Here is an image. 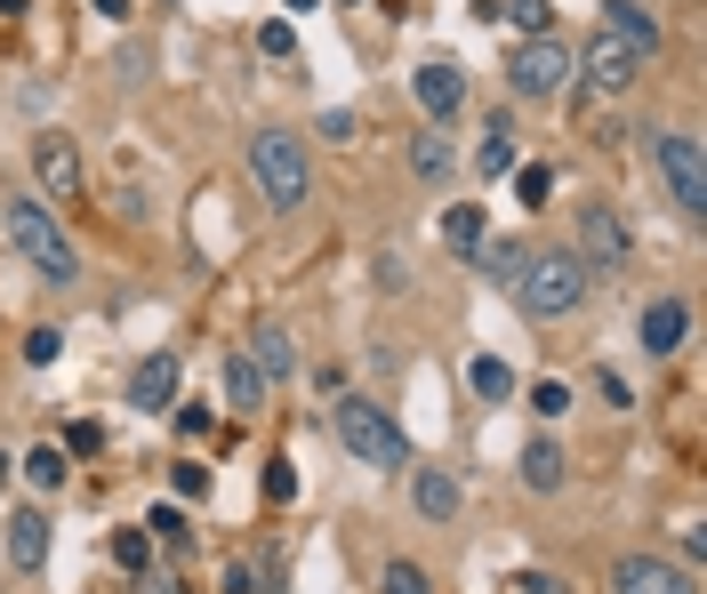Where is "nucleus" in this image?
I'll return each instance as SVG.
<instances>
[{
    "label": "nucleus",
    "mask_w": 707,
    "mask_h": 594,
    "mask_svg": "<svg viewBox=\"0 0 707 594\" xmlns=\"http://www.w3.org/2000/svg\"><path fill=\"white\" fill-rule=\"evenodd\" d=\"M0 218H9V250L32 265V273H41V282H73V273H81V258H73V233H64L57 225V209L49 201H32V193H9V209H0Z\"/></svg>",
    "instance_id": "1"
},
{
    "label": "nucleus",
    "mask_w": 707,
    "mask_h": 594,
    "mask_svg": "<svg viewBox=\"0 0 707 594\" xmlns=\"http://www.w3.org/2000/svg\"><path fill=\"white\" fill-rule=\"evenodd\" d=\"M579 298H587V265L570 250H531L515 265V305L531 313V322H563Z\"/></svg>",
    "instance_id": "2"
},
{
    "label": "nucleus",
    "mask_w": 707,
    "mask_h": 594,
    "mask_svg": "<svg viewBox=\"0 0 707 594\" xmlns=\"http://www.w3.org/2000/svg\"><path fill=\"white\" fill-rule=\"evenodd\" d=\"M250 178H257L265 209H306V193H314L306 137H290V129H257V137H250Z\"/></svg>",
    "instance_id": "3"
},
{
    "label": "nucleus",
    "mask_w": 707,
    "mask_h": 594,
    "mask_svg": "<svg viewBox=\"0 0 707 594\" xmlns=\"http://www.w3.org/2000/svg\"><path fill=\"white\" fill-rule=\"evenodd\" d=\"M330 426H339V442L354 450L362 466H411V442H402V426H394V410L386 402H370V394H346L339 410H330Z\"/></svg>",
    "instance_id": "4"
},
{
    "label": "nucleus",
    "mask_w": 707,
    "mask_h": 594,
    "mask_svg": "<svg viewBox=\"0 0 707 594\" xmlns=\"http://www.w3.org/2000/svg\"><path fill=\"white\" fill-rule=\"evenodd\" d=\"M652 161H659V178H667V193H676V209H684V218H707V169H699V137H691V129L659 137V145H652Z\"/></svg>",
    "instance_id": "5"
},
{
    "label": "nucleus",
    "mask_w": 707,
    "mask_h": 594,
    "mask_svg": "<svg viewBox=\"0 0 707 594\" xmlns=\"http://www.w3.org/2000/svg\"><path fill=\"white\" fill-rule=\"evenodd\" d=\"M570 73H587L595 97H627L635 81H644V57H635L627 41H612V32H587V49L570 57Z\"/></svg>",
    "instance_id": "6"
},
{
    "label": "nucleus",
    "mask_w": 707,
    "mask_h": 594,
    "mask_svg": "<svg viewBox=\"0 0 707 594\" xmlns=\"http://www.w3.org/2000/svg\"><path fill=\"white\" fill-rule=\"evenodd\" d=\"M507 81H515V97H531V104H547V97H563V81H570V49L555 41H523L515 49V64H507Z\"/></svg>",
    "instance_id": "7"
},
{
    "label": "nucleus",
    "mask_w": 707,
    "mask_h": 594,
    "mask_svg": "<svg viewBox=\"0 0 707 594\" xmlns=\"http://www.w3.org/2000/svg\"><path fill=\"white\" fill-rule=\"evenodd\" d=\"M570 258H579L587 273H619V265L635 258V241H627V225H619V209L587 201V209H579V250H570Z\"/></svg>",
    "instance_id": "8"
},
{
    "label": "nucleus",
    "mask_w": 707,
    "mask_h": 594,
    "mask_svg": "<svg viewBox=\"0 0 707 594\" xmlns=\"http://www.w3.org/2000/svg\"><path fill=\"white\" fill-rule=\"evenodd\" d=\"M32 178H41V193L49 201H81V185H89V169H81V145L73 137H32Z\"/></svg>",
    "instance_id": "9"
},
{
    "label": "nucleus",
    "mask_w": 707,
    "mask_h": 594,
    "mask_svg": "<svg viewBox=\"0 0 707 594\" xmlns=\"http://www.w3.org/2000/svg\"><path fill=\"white\" fill-rule=\"evenodd\" d=\"M612 594H699V578L684 563H667V554H619Z\"/></svg>",
    "instance_id": "10"
},
{
    "label": "nucleus",
    "mask_w": 707,
    "mask_h": 594,
    "mask_svg": "<svg viewBox=\"0 0 707 594\" xmlns=\"http://www.w3.org/2000/svg\"><path fill=\"white\" fill-rule=\"evenodd\" d=\"M411 97H418L426 129H451V121L466 113V73H458V64H418V73H411Z\"/></svg>",
    "instance_id": "11"
},
{
    "label": "nucleus",
    "mask_w": 707,
    "mask_h": 594,
    "mask_svg": "<svg viewBox=\"0 0 707 594\" xmlns=\"http://www.w3.org/2000/svg\"><path fill=\"white\" fill-rule=\"evenodd\" d=\"M129 402L138 410H178V354H145L129 370Z\"/></svg>",
    "instance_id": "12"
},
{
    "label": "nucleus",
    "mask_w": 707,
    "mask_h": 594,
    "mask_svg": "<svg viewBox=\"0 0 707 594\" xmlns=\"http://www.w3.org/2000/svg\"><path fill=\"white\" fill-rule=\"evenodd\" d=\"M563 482H570V459H563V442H547V434H538V442H523V491L555 499Z\"/></svg>",
    "instance_id": "13"
},
{
    "label": "nucleus",
    "mask_w": 707,
    "mask_h": 594,
    "mask_svg": "<svg viewBox=\"0 0 707 594\" xmlns=\"http://www.w3.org/2000/svg\"><path fill=\"white\" fill-rule=\"evenodd\" d=\"M9 563L17 571H41L49 563V514L41 506H17L9 514Z\"/></svg>",
    "instance_id": "14"
},
{
    "label": "nucleus",
    "mask_w": 707,
    "mask_h": 594,
    "mask_svg": "<svg viewBox=\"0 0 707 594\" xmlns=\"http://www.w3.org/2000/svg\"><path fill=\"white\" fill-rule=\"evenodd\" d=\"M684 330H691V305L684 298H652L644 305V354H676Z\"/></svg>",
    "instance_id": "15"
},
{
    "label": "nucleus",
    "mask_w": 707,
    "mask_h": 594,
    "mask_svg": "<svg viewBox=\"0 0 707 594\" xmlns=\"http://www.w3.org/2000/svg\"><path fill=\"white\" fill-rule=\"evenodd\" d=\"M603 32H612V41H627L635 57H659V17H644L635 0H612V9H603Z\"/></svg>",
    "instance_id": "16"
},
{
    "label": "nucleus",
    "mask_w": 707,
    "mask_h": 594,
    "mask_svg": "<svg viewBox=\"0 0 707 594\" xmlns=\"http://www.w3.org/2000/svg\"><path fill=\"white\" fill-rule=\"evenodd\" d=\"M411 499H418L426 522H458V474H451V466H418Z\"/></svg>",
    "instance_id": "17"
},
{
    "label": "nucleus",
    "mask_w": 707,
    "mask_h": 594,
    "mask_svg": "<svg viewBox=\"0 0 707 594\" xmlns=\"http://www.w3.org/2000/svg\"><path fill=\"white\" fill-rule=\"evenodd\" d=\"M411 169H418L426 185H443L451 169H458V145H451V129H418V137H411Z\"/></svg>",
    "instance_id": "18"
},
{
    "label": "nucleus",
    "mask_w": 707,
    "mask_h": 594,
    "mask_svg": "<svg viewBox=\"0 0 707 594\" xmlns=\"http://www.w3.org/2000/svg\"><path fill=\"white\" fill-rule=\"evenodd\" d=\"M250 362H257V377H265V386H282V377L297 370V345H290V330H257V338H250Z\"/></svg>",
    "instance_id": "19"
},
{
    "label": "nucleus",
    "mask_w": 707,
    "mask_h": 594,
    "mask_svg": "<svg viewBox=\"0 0 707 594\" xmlns=\"http://www.w3.org/2000/svg\"><path fill=\"white\" fill-rule=\"evenodd\" d=\"M483 233H491V225H483V209H475V201H458V209H443V250H458V258H475V250H483Z\"/></svg>",
    "instance_id": "20"
},
{
    "label": "nucleus",
    "mask_w": 707,
    "mask_h": 594,
    "mask_svg": "<svg viewBox=\"0 0 707 594\" xmlns=\"http://www.w3.org/2000/svg\"><path fill=\"white\" fill-rule=\"evenodd\" d=\"M17 474H24L41 499H49V491H64V450H57V442H32L24 459H17Z\"/></svg>",
    "instance_id": "21"
},
{
    "label": "nucleus",
    "mask_w": 707,
    "mask_h": 594,
    "mask_svg": "<svg viewBox=\"0 0 707 594\" xmlns=\"http://www.w3.org/2000/svg\"><path fill=\"white\" fill-rule=\"evenodd\" d=\"M225 402H233V410H265V377H257L250 354H233V362H225Z\"/></svg>",
    "instance_id": "22"
},
{
    "label": "nucleus",
    "mask_w": 707,
    "mask_h": 594,
    "mask_svg": "<svg viewBox=\"0 0 707 594\" xmlns=\"http://www.w3.org/2000/svg\"><path fill=\"white\" fill-rule=\"evenodd\" d=\"M507 169H515V137H507V121H498L475 145V178H507Z\"/></svg>",
    "instance_id": "23"
},
{
    "label": "nucleus",
    "mask_w": 707,
    "mask_h": 594,
    "mask_svg": "<svg viewBox=\"0 0 707 594\" xmlns=\"http://www.w3.org/2000/svg\"><path fill=\"white\" fill-rule=\"evenodd\" d=\"M491 24H515V32H531V41H547V24H555V9H547V0H507V9H498Z\"/></svg>",
    "instance_id": "24"
},
{
    "label": "nucleus",
    "mask_w": 707,
    "mask_h": 594,
    "mask_svg": "<svg viewBox=\"0 0 707 594\" xmlns=\"http://www.w3.org/2000/svg\"><path fill=\"white\" fill-rule=\"evenodd\" d=\"M466 377H475V394H483V402H515V370L498 362V354H483V362L466 370Z\"/></svg>",
    "instance_id": "25"
},
{
    "label": "nucleus",
    "mask_w": 707,
    "mask_h": 594,
    "mask_svg": "<svg viewBox=\"0 0 707 594\" xmlns=\"http://www.w3.org/2000/svg\"><path fill=\"white\" fill-rule=\"evenodd\" d=\"M378 594H434V586H426V571L411 563V554H394V563L378 571Z\"/></svg>",
    "instance_id": "26"
},
{
    "label": "nucleus",
    "mask_w": 707,
    "mask_h": 594,
    "mask_svg": "<svg viewBox=\"0 0 707 594\" xmlns=\"http://www.w3.org/2000/svg\"><path fill=\"white\" fill-rule=\"evenodd\" d=\"M145 538H161V546H185V506L170 499V506H153L145 514Z\"/></svg>",
    "instance_id": "27"
},
{
    "label": "nucleus",
    "mask_w": 707,
    "mask_h": 594,
    "mask_svg": "<svg viewBox=\"0 0 707 594\" xmlns=\"http://www.w3.org/2000/svg\"><path fill=\"white\" fill-rule=\"evenodd\" d=\"M523 402H531V417H563V410H570V386H563V377H538Z\"/></svg>",
    "instance_id": "28"
},
{
    "label": "nucleus",
    "mask_w": 707,
    "mask_h": 594,
    "mask_svg": "<svg viewBox=\"0 0 707 594\" xmlns=\"http://www.w3.org/2000/svg\"><path fill=\"white\" fill-rule=\"evenodd\" d=\"M507 178H515V201L523 209H538V201L555 193V169H507Z\"/></svg>",
    "instance_id": "29"
},
{
    "label": "nucleus",
    "mask_w": 707,
    "mask_h": 594,
    "mask_svg": "<svg viewBox=\"0 0 707 594\" xmlns=\"http://www.w3.org/2000/svg\"><path fill=\"white\" fill-rule=\"evenodd\" d=\"M57 354H64V330H49V322H41V330H24V362H32V370H49Z\"/></svg>",
    "instance_id": "30"
},
{
    "label": "nucleus",
    "mask_w": 707,
    "mask_h": 594,
    "mask_svg": "<svg viewBox=\"0 0 707 594\" xmlns=\"http://www.w3.org/2000/svg\"><path fill=\"white\" fill-rule=\"evenodd\" d=\"M113 563H121V571H145V563H153V538H145V531H113Z\"/></svg>",
    "instance_id": "31"
},
{
    "label": "nucleus",
    "mask_w": 707,
    "mask_h": 594,
    "mask_svg": "<svg viewBox=\"0 0 707 594\" xmlns=\"http://www.w3.org/2000/svg\"><path fill=\"white\" fill-rule=\"evenodd\" d=\"M257 482H265V499H274V506H290V499H297V466H290V459H265V474H257Z\"/></svg>",
    "instance_id": "32"
},
{
    "label": "nucleus",
    "mask_w": 707,
    "mask_h": 594,
    "mask_svg": "<svg viewBox=\"0 0 707 594\" xmlns=\"http://www.w3.org/2000/svg\"><path fill=\"white\" fill-rule=\"evenodd\" d=\"M57 450H81V459H89V450H105V426H97V417H73V426H64V442Z\"/></svg>",
    "instance_id": "33"
},
{
    "label": "nucleus",
    "mask_w": 707,
    "mask_h": 594,
    "mask_svg": "<svg viewBox=\"0 0 707 594\" xmlns=\"http://www.w3.org/2000/svg\"><path fill=\"white\" fill-rule=\"evenodd\" d=\"M354 137H362V113H346V104L322 113V145H354Z\"/></svg>",
    "instance_id": "34"
},
{
    "label": "nucleus",
    "mask_w": 707,
    "mask_h": 594,
    "mask_svg": "<svg viewBox=\"0 0 707 594\" xmlns=\"http://www.w3.org/2000/svg\"><path fill=\"white\" fill-rule=\"evenodd\" d=\"M595 394H603V410H635V394H627L619 370H595Z\"/></svg>",
    "instance_id": "35"
},
{
    "label": "nucleus",
    "mask_w": 707,
    "mask_h": 594,
    "mask_svg": "<svg viewBox=\"0 0 707 594\" xmlns=\"http://www.w3.org/2000/svg\"><path fill=\"white\" fill-rule=\"evenodd\" d=\"M170 491L178 499H210V466H170Z\"/></svg>",
    "instance_id": "36"
},
{
    "label": "nucleus",
    "mask_w": 707,
    "mask_h": 594,
    "mask_svg": "<svg viewBox=\"0 0 707 594\" xmlns=\"http://www.w3.org/2000/svg\"><path fill=\"white\" fill-rule=\"evenodd\" d=\"M257 49H265V57H297V32H290L282 17H274V24H265V32H257Z\"/></svg>",
    "instance_id": "37"
},
{
    "label": "nucleus",
    "mask_w": 707,
    "mask_h": 594,
    "mask_svg": "<svg viewBox=\"0 0 707 594\" xmlns=\"http://www.w3.org/2000/svg\"><path fill=\"white\" fill-rule=\"evenodd\" d=\"M483 265L491 273H515L523 265V241H483Z\"/></svg>",
    "instance_id": "38"
},
{
    "label": "nucleus",
    "mask_w": 707,
    "mask_h": 594,
    "mask_svg": "<svg viewBox=\"0 0 707 594\" xmlns=\"http://www.w3.org/2000/svg\"><path fill=\"white\" fill-rule=\"evenodd\" d=\"M170 417H178V434H185V442L210 434V402H185V410H170Z\"/></svg>",
    "instance_id": "39"
},
{
    "label": "nucleus",
    "mask_w": 707,
    "mask_h": 594,
    "mask_svg": "<svg viewBox=\"0 0 707 594\" xmlns=\"http://www.w3.org/2000/svg\"><path fill=\"white\" fill-rule=\"evenodd\" d=\"M218 586H225V594H257V571H250V563H225Z\"/></svg>",
    "instance_id": "40"
},
{
    "label": "nucleus",
    "mask_w": 707,
    "mask_h": 594,
    "mask_svg": "<svg viewBox=\"0 0 707 594\" xmlns=\"http://www.w3.org/2000/svg\"><path fill=\"white\" fill-rule=\"evenodd\" d=\"M515 594H570V586L547 578V571H515Z\"/></svg>",
    "instance_id": "41"
},
{
    "label": "nucleus",
    "mask_w": 707,
    "mask_h": 594,
    "mask_svg": "<svg viewBox=\"0 0 707 594\" xmlns=\"http://www.w3.org/2000/svg\"><path fill=\"white\" fill-rule=\"evenodd\" d=\"M378 290H411V265H402V258H378Z\"/></svg>",
    "instance_id": "42"
},
{
    "label": "nucleus",
    "mask_w": 707,
    "mask_h": 594,
    "mask_svg": "<svg viewBox=\"0 0 707 594\" xmlns=\"http://www.w3.org/2000/svg\"><path fill=\"white\" fill-rule=\"evenodd\" d=\"M89 9H97V17H129V0H89Z\"/></svg>",
    "instance_id": "43"
},
{
    "label": "nucleus",
    "mask_w": 707,
    "mask_h": 594,
    "mask_svg": "<svg viewBox=\"0 0 707 594\" xmlns=\"http://www.w3.org/2000/svg\"><path fill=\"white\" fill-rule=\"evenodd\" d=\"M282 9H314V0H282Z\"/></svg>",
    "instance_id": "44"
},
{
    "label": "nucleus",
    "mask_w": 707,
    "mask_h": 594,
    "mask_svg": "<svg viewBox=\"0 0 707 594\" xmlns=\"http://www.w3.org/2000/svg\"><path fill=\"white\" fill-rule=\"evenodd\" d=\"M0 482H9V450H0Z\"/></svg>",
    "instance_id": "45"
}]
</instances>
